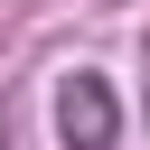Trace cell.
<instances>
[{
  "label": "cell",
  "mask_w": 150,
  "mask_h": 150,
  "mask_svg": "<svg viewBox=\"0 0 150 150\" xmlns=\"http://www.w3.org/2000/svg\"><path fill=\"white\" fill-rule=\"evenodd\" d=\"M56 131H66V150H112V131H122L112 84L103 75H66L56 84Z\"/></svg>",
  "instance_id": "obj_1"
}]
</instances>
